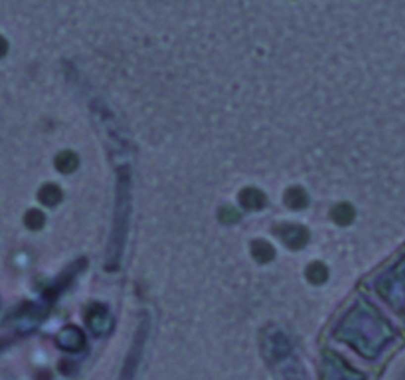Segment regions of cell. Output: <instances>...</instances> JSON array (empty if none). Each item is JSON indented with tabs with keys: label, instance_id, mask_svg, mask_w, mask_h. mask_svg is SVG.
<instances>
[{
	"label": "cell",
	"instance_id": "obj_6",
	"mask_svg": "<svg viewBox=\"0 0 405 380\" xmlns=\"http://www.w3.org/2000/svg\"><path fill=\"white\" fill-rule=\"evenodd\" d=\"M223 220L225 222H231V220H237V212H231L229 208L223 210Z\"/></svg>",
	"mask_w": 405,
	"mask_h": 380
},
{
	"label": "cell",
	"instance_id": "obj_2",
	"mask_svg": "<svg viewBox=\"0 0 405 380\" xmlns=\"http://www.w3.org/2000/svg\"><path fill=\"white\" fill-rule=\"evenodd\" d=\"M75 167H77V157H75V155H71V153H63V155L57 157V169H59V171L69 173V171H73Z\"/></svg>",
	"mask_w": 405,
	"mask_h": 380
},
{
	"label": "cell",
	"instance_id": "obj_3",
	"mask_svg": "<svg viewBox=\"0 0 405 380\" xmlns=\"http://www.w3.org/2000/svg\"><path fill=\"white\" fill-rule=\"evenodd\" d=\"M40 198L46 202V204H55L59 198H61V192H59V189H55V187H46L44 189V192L40 194Z\"/></svg>",
	"mask_w": 405,
	"mask_h": 380
},
{
	"label": "cell",
	"instance_id": "obj_5",
	"mask_svg": "<svg viewBox=\"0 0 405 380\" xmlns=\"http://www.w3.org/2000/svg\"><path fill=\"white\" fill-rule=\"evenodd\" d=\"M326 275V271H324V267L320 265V263H314V265H310V271H308V277L312 279V281H322V277Z\"/></svg>",
	"mask_w": 405,
	"mask_h": 380
},
{
	"label": "cell",
	"instance_id": "obj_1",
	"mask_svg": "<svg viewBox=\"0 0 405 380\" xmlns=\"http://www.w3.org/2000/svg\"><path fill=\"white\" fill-rule=\"evenodd\" d=\"M241 202H245V204L251 206V208H261V206L265 204V196H263L259 190L247 189L241 194Z\"/></svg>",
	"mask_w": 405,
	"mask_h": 380
},
{
	"label": "cell",
	"instance_id": "obj_4",
	"mask_svg": "<svg viewBox=\"0 0 405 380\" xmlns=\"http://www.w3.org/2000/svg\"><path fill=\"white\" fill-rule=\"evenodd\" d=\"M255 248H263L261 252H255V255H257V259H271V255H273V250H271V246L269 244H265V242H257L255 244Z\"/></svg>",
	"mask_w": 405,
	"mask_h": 380
}]
</instances>
